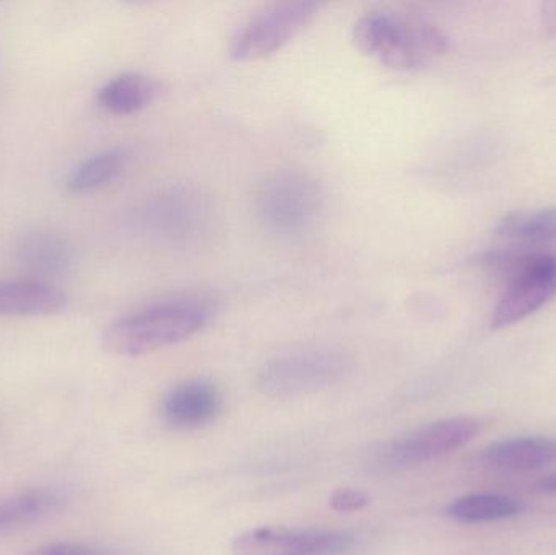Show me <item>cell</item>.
Segmentation results:
<instances>
[{
    "mask_svg": "<svg viewBox=\"0 0 556 555\" xmlns=\"http://www.w3.org/2000/svg\"><path fill=\"white\" fill-rule=\"evenodd\" d=\"M204 295H181L150 303L111 323L101 345L116 357H142L198 335L214 316Z\"/></svg>",
    "mask_w": 556,
    "mask_h": 555,
    "instance_id": "1",
    "label": "cell"
},
{
    "mask_svg": "<svg viewBox=\"0 0 556 555\" xmlns=\"http://www.w3.org/2000/svg\"><path fill=\"white\" fill-rule=\"evenodd\" d=\"M359 51L394 71H417L447 51V38L430 20L397 10H371L356 20Z\"/></svg>",
    "mask_w": 556,
    "mask_h": 555,
    "instance_id": "2",
    "label": "cell"
},
{
    "mask_svg": "<svg viewBox=\"0 0 556 555\" xmlns=\"http://www.w3.org/2000/svg\"><path fill=\"white\" fill-rule=\"evenodd\" d=\"M132 225L156 243L188 250L211 241L217 231L218 212L207 192L178 182L142 199L134 209Z\"/></svg>",
    "mask_w": 556,
    "mask_h": 555,
    "instance_id": "3",
    "label": "cell"
},
{
    "mask_svg": "<svg viewBox=\"0 0 556 555\" xmlns=\"http://www.w3.org/2000/svg\"><path fill=\"white\" fill-rule=\"evenodd\" d=\"M326 192L309 173L278 169L257 182L253 215L266 234L280 240L303 237L323 215Z\"/></svg>",
    "mask_w": 556,
    "mask_h": 555,
    "instance_id": "4",
    "label": "cell"
},
{
    "mask_svg": "<svg viewBox=\"0 0 556 555\" xmlns=\"http://www.w3.org/2000/svg\"><path fill=\"white\" fill-rule=\"evenodd\" d=\"M353 358L329 345L296 349L267 361L257 383L270 396H298L342 381L352 371Z\"/></svg>",
    "mask_w": 556,
    "mask_h": 555,
    "instance_id": "5",
    "label": "cell"
},
{
    "mask_svg": "<svg viewBox=\"0 0 556 555\" xmlns=\"http://www.w3.org/2000/svg\"><path fill=\"white\" fill-rule=\"evenodd\" d=\"M316 2H281L244 23L231 39L230 55L238 62L260 61L293 41L319 15Z\"/></svg>",
    "mask_w": 556,
    "mask_h": 555,
    "instance_id": "6",
    "label": "cell"
},
{
    "mask_svg": "<svg viewBox=\"0 0 556 555\" xmlns=\"http://www.w3.org/2000/svg\"><path fill=\"white\" fill-rule=\"evenodd\" d=\"M479 432L480 424L472 417L440 420L384 443L376 459L382 468H414L463 449Z\"/></svg>",
    "mask_w": 556,
    "mask_h": 555,
    "instance_id": "7",
    "label": "cell"
},
{
    "mask_svg": "<svg viewBox=\"0 0 556 555\" xmlns=\"http://www.w3.org/2000/svg\"><path fill=\"white\" fill-rule=\"evenodd\" d=\"M506 292L493 312L492 328L503 329L522 321L556 295V254L529 253L509 277Z\"/></svg>",
    "mask_w": 556,
    "mask_h": 555,
    "instance_id": "8",
    "label": "cell"
},
{
    "mask_svg": "<svg viewBox=\"0 0 556 555\" xmlns=\"http://www.w3.org/2000/svg\"><path fill=\"white\" fill-rule=\"evenodd\" d=\"M355 546L349 533L261 527L244 531L231 543L233 555H343Z\"/></svg>",
    "mask_w": 556,
    "mask_h": 555,
    "instance_id": "9",
    "label": "cell"
},
{
    "mask_svg": "<svg viewBox=\"0 0 556 555\" xmlns=\"http://www.w3.org/2000/svg\"><path fill=\"white\" fill-rule=\"evenodd\" d=\"M13 257L25 273L41 282L71 273L77 261L74 244L64 235L48 228L23 234L13 247Z\"/></svg>",
    "mask_w": 556,
    "mask_h": 555,
    "instance_id": "10",
    "label": "cell"
},
{
    "mask_svg": "<svg viewBox=\"0 0 556 555\" xmlns=\"http://www.w3.org/2000/svg\"><path fill=\"white\" fill-rule=\"evenodd\" d=\"M222 394L211 381L192 380L169 390L162 400L163 420L175 429H199L217 419Z\"/></svg>",
    "mask_w": 556,
    "mask_h": 555,
    "instance_id": "11",
    "label": "cell"
},
{
    "mask_svg": "<svg viewBox=\"0 0 556 555\" xmlns=\"http://www.w3.org/2000/svg\"><path fill=\"white\" fill-rule=\"evenodd\" d=\"M67 295L49 282L35 279L0 280V318H42L59 315Z\"/></svg>",
    "mask_w": 556,
    "mask_h": 555,
    "instance_id": "12",
    "label": "cell"
},
{
    "mask_svg": "<svg viewBox=\"0 0 556 555\" xmlns=\"http://www.w3.org/2000/svg\"><path fill=\"white\" fill-rule=\"evenodd\" d=\"M68 504L67 492L58 488H35L0 497V534L31 527L54 517Z\"/></svg>",
    "mask_w": 556,
    "mask_h": 555,
    "instance_id": "13",
    "label": "cell"
},
{
    "mask_svg": "<svg viewBox=\"0 0 556 555\" xmlns=\"http://www.w3.org/2000/svg\"><path fill=\"white\" fill-rule=\"evenodd\" d=\"M556 462V440L548 437H516L493 443L482 453V463L502 472L538 471Z\"/></svg>",
    "mask_w": 556,
    "mask_h": 555,
    "instance_id": "14",
    "label": "cell"
},
{
    "mask_svg": "<svg viewBox=\"0 0 556 555\" xmlns=\"http://www.w3.org/2000/svg\"><path fill=\"white\" fill-rule=\"evenodd\" d=\"M160 84L155 78L139 72H127L101 85L97 103L114 116H129L149 108L159 98Z\"/></svg>",
    "mask_w": 556,
    "mask_h": 555,
    "instance_id": "15",
    "label": "cell"
},
{
    "mask_svg": "<svg viewBox=\"0 0 556 555\" xmlns=\"http://www.w3.org/2000/svg\"><path fill=\"white\" fill-rule=\"evenodd\" d=\"M127 165L126 152L108 149L88 156L71 169L65 178V189L71 194L100 191L123 175Z\"/></svg>",
    "mask_w": 556,
    "mask_h": 555,
    "instance_id": "16",
    "label": "cell"
},
{
    "mask_svg": "<svg viewBox=\"0 0 556 555\" xmlns=\"http://www.w3.org/2000/svg\"><path fill=\"white\" fill-rule=\"evenodd\" d=\"M525 512L522 502L506 495L476 494L457 499L447 507V517L459 524H489L508 520Z\"/></svg>",
    "mask_w": 556,
    "mask_h": 555,
    "instance_id": "17",
    "label": "cell"
},
{
    "mask_svg": "<svg viewBox=\"0 0 556 555\" xmlns=\"http://www.w3.org/2000/svg\"><path fill=\"white\" fill-rule=\"evenodd\" d=\"M496 234L508 240L522 243L544 244L556 241V209L544 211L516 212L500 222Z\"/></svg>",
    "mask_w": 556,
    "mask_h": 555,
    "instance_id": "18",
    "label": "cell"
},
{
    "mask_svg": "<svg viewBox=\"0 0 556 555\" xmlns=\"http://www.w3.org/2000/svg\"><path fill=\"white\" fill-rule=\"evenodd\" d=\"M25 555H117L113 551L103 547L91 546L85 543H72V541H59V543L46 544V546L33 550Z\"/></svg>",
    "mask_w": 556,
    "mask_h": 555,
    "instance_id": "19",
    "label": "cell"
},
{
    "mask_svg": "<svg viewBox=\"0 0 556 555\" xmlns=\"http://www.w3.org/2000/svg\"><path fill=\"white\" fill-rule=\"evenodd\" d=\"M368 494L362 491H353V489H340L336 491L330 497V505L336 508L337 512H343V514H350V512H358L365 508L369 504Z\"/></svg>",
    "mask_w": 556,
    "mask_h": 555,
    "instance_id": "20",
    "label": "cell"
},
{
    "mask_svg": "<svg viewBox=\"0 0 556 555\" xmlns=\"http://www.w3.org/2000/svg\"><path fill=\"white\" fill-rule=\"evenodd\" d=\"M542 22H544V28L551 35L556 31V2L545 3L544 12H542Z\"/></svg>",
    "mask_w": 556,
    "mask_h": 555,
    "instance_id": "21",
    "label": "cell"
},
{
    "mask_svg": "<svg viewBox=\"0 0 556 555\" xmlns=\"http://www.w3.org/2000/svg\"><path fill=\"white\" fill-rule=\"evenodd\" d=\"M534 491L541 495H556V475L541 479V481L534 485Z\"/></svg>",
    "mask_w": 556,
    "mask_h": 555,
    "instance_id": "22",
    "label": "cell"
}]
</instances>
